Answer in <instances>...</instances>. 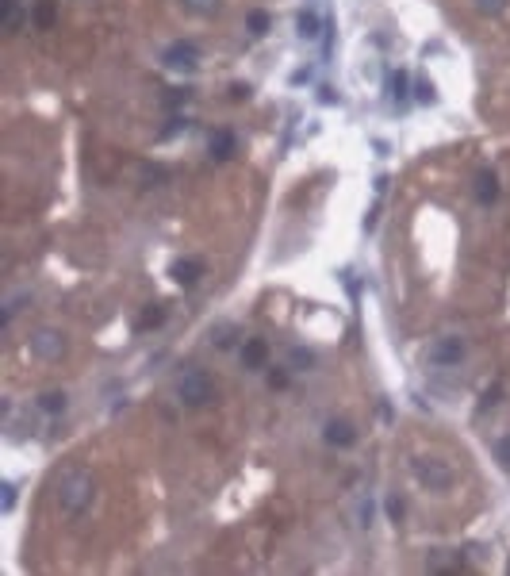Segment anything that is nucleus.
<instances>
[{"label":"nucleus","instance_id":"obj_1","mask_svg":"<svg viewBox=\"0 0 510 576\" xmlns=\"http://www.w3.org/2000/svg\"><path fill=\"white\" fill-rule=\"evenodd\" d=\"M89 503H92V473L69 469V473L58 480V508L66 515H81Z\"/></svg>","mask_w":510,"mask_h":576},{"label":"nucleus","instance_id":"obj_2","mask_svg":"<svg viewBox=\"0 0 510 576\" xmlns=\"http://www.w3.org/2000/svg\"><path fill=\"white\" fill-rule=\"evenodd\" d=\"M411 469H415L418 484H426L430 492H445V488H453V480H456V473H453L449 461H442V457H426V453L411 461Z\"/></svg>","mask_w":510,"mask_h":576},{"label":"nucleus","instance_id":"obj_3","mask_svg":"<svg viewBox=\"0 0 510 576\" xmlns=\"http://www.w3.org/2000/svg\"><path fill=\"white\" fill-rule=\"evenodd\" d=\"M177 396H181V404H188V407H204L207 400L215 396V384H211V377L204 369H188L177 380Z\"/></svg>","mask_w":510,"mask_h":576},{"label":"nucleus","instance_id":"obj_4","mask_svg":"<svg viewBox=\"0 0 510 576\" xmlns=\"http://www.w3.org/2000/svg\"><path fill=\"white\" fill-rule=\"evenodd\" d=\"M31 354L42 357V361H58V357L66 354V338H61L58 330H35L31 335Z\"/></svg>","mask_w":510,"mask_h":576},{"label":"nucleus","instance_id":"obj_5","mask_svg":"<svg viewBox=\"0 0 510 576\" xmlns=\"http://www.w3.org/2000/svg\"><path fill=\"white\" fill-rule=\"evenodd\" d=\"M162 62L169 66V69H196L200 47H196V42H188V39H181V42H173V47H165Z\"/></svg>","mask_w":510,"mask_h":576},{"label":"nucleus","instance_id":"obj_6","mask_svg":"<svg viewBox=\"0 0 510 576\" xmlns=\"http://www.w3.org/2000/svg\"><path fill=\"white\" fill-rule=\"evenodd\" d=\"M461 357H464L461 338H437V342L430 346V361L434 365H461Z\"/></svg>","mask_w":510,"mask_h":576},{"label":"nucleus","instance_id":"obj_7","mask_svg":"<svg viewBox=\"0 0 510 576\" xmlns=\"http://www.w3.org/2000/svg\"><path fill=\"white\" fill-rule=\"evenodd\" d=\"M322 438L330 442V446H353L357 442V431H353V423H346V419H330L327 423V431H322Z\"/></svg>","mask_w":510,"mask_h":576},{"label":"nucleus","instance_id":"obj_8","mask_svg":"<svg viewBox=\"0 0 510 576\" xmlns=\"http://www.w3.org/2000/svg\"><path fill=\"white\" fill-rule=\"evenodd\" d=\"M200 277H204V261L200 258H184V261L173 265V281L177 284H196Z\"/></svg>","mask_w":510,"mask_h":576},{"label":"nucleus","instance_id":"obj_9","mask_svg":"<svg viewBox=\"0 0 510 576\" xmlns=\"http://www.w3.org/2000/svg\"><path fill=\"white\" fill-rule=\"evenodd\" d=\"M476 200H480V204H495V200H499V177L491 169L476 173Z\"/></svg>","mask_w":510,"mask_h":576},{"label":"nucleus","instance_id":"obj_10","mask_svg":"<svg viewBox=\"0 0 510 576\" xmlns=\"http://www.w3.org/2000/svg\"><path fill=\"white\" fill-rule=\"evenodd\" d=\"M234 135L231 131H215V135H211V158H231L234 154Z\"/></svg>","mask_w":510,"mask_h":576},{"label":"nucleus","instance_id":"obj_11","mask_svg":"<svg viewBox=\"0 0 510 576\" xmlns=\"http://www.w3.org/2000/svg\"><path fill=\"white\" fill-rule=\"evenodd\" d=\"M0 23H4V31H20V0L0 4Z\"/></svg>","mask_w":510,"mask_h":576},{"label":"nucleus","instance_id":"obj_12","mask_svg":"<svg viewBox=\"0 0 510 576\" xmlns=\"http://www.w3.org/2000/svg\"><path fill=\"white\" fill-rule=\"evenodd\" d=\"M242 357H245V365H253V369H257V365L265 361V342H261V338H250V342H245V350H242Z\"/></svg>","mask_w":510,"mask_h":576},{"label":"nucleus","instance_id":"obj_13","mask_svg":"<svg viewBox=\"0 0 510 576\" xmlns=\"http://www.w3.org/2000/svg\"><path fill=\"white\" fill-rule=\"evenodd\" d=\"M39 407H42L47 415L66 412V392H47V396H39Z\"/></svg>","mask_w":510,"mask_h":576},{"label":"nucleus","instance_id":"obj_14","mask_svg":"<svg viewBox=\"0 0 510 576\" xmlns=\"http://www.w3.org/2000/svg\"><path fill=\"white\" fill-rule=\"evenodd\" d=\"M319 28H322V23H319V16H315V12H303L300 16V35H303V39H315Z\"/></svg>","mask_w":510,"mask_h":576},{"label":"nucleus","instance_id":"obj_15","mask_svg":"<svg viewBox=\"0 0 510 576\" xmlns=\"http://www.w3.org/2000/svg\"><path fill=\"white\" fill-rule=\"evenodd\" d=\"M184 8H188V12H196V16H211L219 8V0H181Z\"/></svg>","mask_w":510,"mask_h":576},{"label":"nucleus","instance_id":"obj_16","mask_svg":"<svg viewBox=\"0 0 510 576\" xmlns=\"http://www.w3.org/2000/svg\"><path fill=\"white\" fill-rule=\"evenodd\" d=\"M35 23H39V28H50V23H54V4H50V0H42V4L35 8Z\"/></svg>","mask_w":510,"mask_h":576},{"label":"nucleus","instance_id":"obj_17","mask_svg":"<svg viewBox=\"0 0 510 576\" xmlns=\"http://www.w3.org/2000/svg\"><path fill=\"white\" fill-rule=\"evenodd\" d=\"M506 8V0H476V12H483V16H499Z\"/></svg>","mask_w":510,"mask_h":576},{"label":"nucleus","instance_id":"obj_18","mask_svg":"<svg viewBox=\"0 0 510 576\" xmlns=\"http://www.w3.org/2000/svg\"><path fill=\"white\" fill-rule=\"evenodd\" d=\"M415 100L418 104H434V85H430V81H415Z\"/></svg>","mask_w":510,"mask_h":576},{"label":"nucleus","instance_id":"obj_19","mask_svg":"<svg viewBox=\"0 0 510 576\" xmlns=\"http://www.w3.org/2000/svg\"><path fill=\"white\" fill-rule=\"evenodd\" d=\"M250 31H253V35H265V31H269V16H265V12H253V16H250Z\"/></svg>","mask_w":510,"mask_h":576},{"label":"nucleus","instance_id":"obj_20","mask_svg":"<svg viewBox=\"0 0 510 576\" xmlns=\"http://www.w3.org/2000/svg\"><path fill=\"white\" fill-rule=\"evenodd\" d=\"M391 92H395V100L407 96V73H391Z\"/></svg>","mask_w":510,"mask_h":576},{"label":"nucleus","instance_id":"obj_21","mask_svg":"<svg viewBox=\"0 0 510 576\" xmlns=\"http://www.w3.org/2000/svg\"><path fill=\"white\" fill-rule=\"evenodd\" d=\"M495 453H499V461H503V465H510V434H503V438L495 442Z\"/></svg>","mask_w":510,"mask_h":576},{"label":"nucleus","instance_id":"obj_22","mask_svg":"<svg viewBox=\"0 0 510 576\" xmlns=\"http://www.w3.org/2000/svg\"><path fill=\"white\" fill-rule=\"evenodd\" d=\"M231 335H234L231 327H219V330H211V342H215V346H231Z\"/></svg>","mask_w":510,"mask_h":576},{"label":"nucleus","instance_id":"obj_23","mask_svg":"<svg viewBox=\"0 0 510 576\" xmlns=\"http://www.w3.org/2000/svg\"><path fill=\"white\" fill-rule=\"evenodd\" d=\"M388 515H391V522L403 519V500H399V496H388Z\"/></svg>","mask_w":510,"mask_h":576},{"label":"nucleus","instance_id":"obj_24","mask_svg":"<svg viewBox=\"0 0 510 576\" xmlns=\"http://www.w3.org/2000/svg\"><path fill=\"white\" fill-rule=\"evenodd\" d=\"M162 316H165V311H162V308H154V311H146V316H142V323H138V327H154V323H162Z\"/></svg>","mask_w":510,"mask_h":576},{"label":"nucleus","instance_id":"obj_25","mask_svg":"<svg viewBox=\"0 0 510 576\" xmlns=\"http://www.w3.org/2000/svg\"><path fill=\"white\" fill-rule=\"evenodd\" d=\"M12 503H16V488L4 484V511H12Z\"/></svg>","mask_w":510,"mask_h":576},{"label":"nucleus","instance_id":"obj_26","mask_svg":"<svg viewBox=\"0 0 510 576\" xmlns=\"http://www.w3.org/2000/svg\"><path fill=\"white\" fill-rule=\"evenodd\" d=\"M292 361H296V365H311L315 357H311V354H303V350H296V354H292Z\"/></svg>","mask_w":510,"mask_h":576},{"label":"nucleus","instance_id":"obj_27","mask_svg":"<svg viewBox=\"0 0 510 576\" xmlns=\"http://www.w3.org/2000/svg\"><path fill=\"white\" fill-rule=\"evenodd\" d=\"M231 96H234V100H245V96H250V89H245V85H234Z\"/></svg>","mask_w":510,"mask_h":576}]
</instances>
